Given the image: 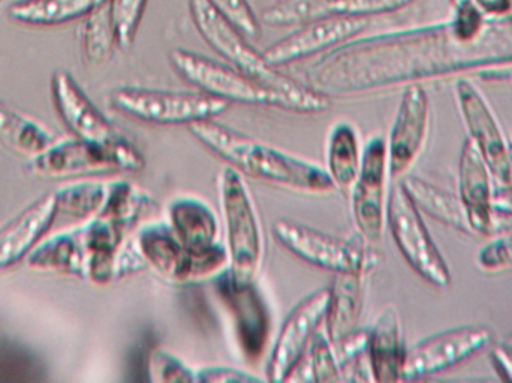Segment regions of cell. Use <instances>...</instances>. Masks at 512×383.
<instances>
[{
  "label": "cell",
  "instance_id": "cell-1",
  "mask_svg": "<svg viewBox=\"0 0 512 383\" xmlns=\"http://www.w3.org/2000/svg\"><path fill=\"white\" fill-rule=\"evenodd\" d=\"M512 62V17L462 42L445 26L357 39L310 66L307 86L324 95H358L424 78Z\"/></svg>",
  "mask_w": 512,
  "mask_h": 383
},
{
  "label": "cell",
  "instance_id": "cell-2",
  "mask_svg": "<svg viewBox=\"0 0 512 383\" xmlns=\"http://www.w3.org/2000/svg\"><path fill=\"white\" fill-rule=\"evenodd\" d=\"M189 131L207 150L245 176L292 191L318 195L336 189L321 165L234 131L215 119L194 123L189 126Z\"/></svg>",
  "mask_w": 512,
  "mask_h": 383
},
{
  "label": "cell",
  "instance_id": "cell-3",
  "mask_svg": "<svg viewBox=\"0 0 512 383\" xmlns=\"http://www.w3.org/2000/svg\"><path fill=\"white\" fill-rule=\"evenodd\" d=\"M192 21L200 32L201 38L237 71L249 78L285 96L294 108V113H322L330 107V98L307 84H300L277 71L270 65L248 39L224 15L219 14L209 0H189Z\"/></svg>",
  "mask_w": 512,
  "mask_h": 383
},
{
  "label": "cell",
  "instance_id": "cell-4",
  "mask_svg": "<svg viewBox=\"0 0 512 383\" xmlns=\"http://www.w3.org/2000/svg\"><path fill=\"white\" fill-rule=\"evenodd\" d=\"M219 201L225 226L228 273L237 283H255L265 258V237L254 196L236 168L219 173Z\"/></svg>",
  "mask_w": 512,
  "mask_h": 383
},
{
  "label": "cell",
  "instance_id": "cell-5",
  "mask_svg": "<svg viewBox=\"0 0 512 383\" xmlns=\"http://www.w3.org/2000/svg\"><path fill=\"white\" fill-rule=\"evenodd\" d=\"M132 243L146 267L173 285L201 282L228 268L227 247L222 241L210 249H192L174 234L168 222L147 220L135 231Z\"/></svg>",
  "mask_w": 512,
  "mask_h": 383
},
{
  "label": "cell",
  "instance_id": "cell-6",
  "mask_svg": "<svg viewBox=\"0 0 512 383\" xmlns=\"http://www.w3.org/2000/svg\"><path fill=\"white\" fill-rule=\"evenodd\" d=\"M273 235L286 250L301 261L337 273H361L369 276L378 265V253L358 232L351 238H339L288 219L273 223Z\"/></svg>",
  "mask_w": 512,
  "mask_h": 383
},
{
  "label": "cell",
  "instance_id": "cell-7",
  "mask_svg": "<svg viewBox=\"0 0 512 383\" xmlns=\"http://www.w3.org/2000/svg\"><path fill=\"white\" fill-rule=\"evenodd\" d=\"M146 165L140 150L128 141L119 146L66 141L48 147L30 162V171L41 179L60 180L111 173H137Z\"/></svg>",
  "mask_w": 512,
  "mask_h": 383
},
{
  "label": "cell",
  "instance_id": "cell-8",
  "mask_svg": "<svg viewBox=\"0 0 512 383\" xmlns=\"http://www.w3.org/2000/svg\"><path fill=\"white\" fill-rule=\"evenodd\" d=\"M170 62L183 80L227 104L234 102L254 107H274L294 113L291 102L285 96L261 86L233 66L215 62L183 48L171 51Z\"/></svg>",
  "mask_w": 512,
  "mask_h": 383
},
{
  "label": "cell",
  "instance_id": "cell-9",
  "mask_svg": "<svg viewBox=\"0 0 512 383\" xmlns=\"http://www.w3.org/2000/svg\"><path fill=\"white\" fill-rule=\"evenodd\" d=\"M387 225L397 249L421 279L436 288L451 285L447 261L433 241L420 208L400 182L388 193Z\"/></svg>",
  "mask_w": 512,
  "mask_h": 383
},
{
  "label": "cell",
  "instance_id": "cell-10",
  "mask_svg": "<svg viewBox=\"0 0 512 383\" xmlns=\"http://www.w3.org/2000/svg\"><path fill=\"white\" fill-rule=\"evenodd\" d=\"M111 105L120 113L152 125H194L216 119L228 108L227 102L206 93L120 87L111 93Z\"/></svg>",
  "mask_w": 512,
  "mask_h": 383
},
{
  "label": "cell",
  "instance_id": "cell-11",
  "mask_svg": "<svg viewBox=\"0 0 512 383\" xmlns=\"http://www.w3.org/2000/svg\"><path fill=\"white\" fill-rule=\"evenodd\" d=\"M387 140L372 137L363 147L360 171L351 188L352 217L358 232L370 243H379L387 226Z\"/></svg>",
  "mask_w": 512,
  "mask_h": 383
},
{
  "label": "cell",
  "instance_id": "cell-12",
  "mask_svg": "<svg viewBox=\"0 0 512 383\" xmlns=\"http://www.w3.org/2000/svg\"><path fill=\"white\" fill-rule=\"evenodd\" d=\"M215 289L233 322L240 352L249 363H258L267 351L271 318L255 283H237L228 270L215 277Z\"/></svg>",
  "mask_w": 512,
  "mask_h": 383
},
{
  "label": "cell",
  "instance_id": "cell-13",
  "mask_svg": "<svg viewBox=\"0 0 512 383\" xmlns=\"http://www.w3.org/2000/svg\"><path fill=\"white\" fill-rule=\"evenodd\" d=\"M493 331L486 325H465L442 331L406 352L402 381H417L451 369L490 345Z\"/></svg>",
  "mask_w": 512,
  "mask_h": 383
},
{
  "label": "cell",
  "instance_id": "cell-14",
  "mask_svg": "<svg viewBox=\"0 0 512 383\" xmlns=\"http://www.w3.org/2000/svg\"><path fill=\"white\" fill-rule=\"evenodd\" d=\"M369 21L370 18L354 15H328L307 21L265 50L264 57L276 68L307 59L357 38L366 30Z\"/></svg>",
  "mask_w": 512,
  "mask_h": 383
},
{
  "label": "cell",
  "instance_id": "cell-15",
  "mask_svg": "<svg viewBox=\"0 0 512 383\" xmlns=\"http://www.w3.org/2000/svg\"><path fill=\"white\" fill-rule=\"evenodd\" d=\"M457 104L463 122L483 158L486 159L493 179L502 185L512 183V159L504 131L483 93L468 80L457 81Z\"/></svg>",
  "mask_w": 512,
  "mask_h": 383
},
{
  "label": "cell",
  "instance_id": "cell-16",
  "mask_svg": "<svg viewBox=\"0 0 512 383\" xmlns=\"http://www.w3.org/2000/svg\"><path fill=\"white\" fill-rule=\"evenodd\" d=\"M328 288L307 295L283 321L267 364V381L285 382L295 364L309 348L327 313Z\"/></svg>",
  "mask_w": 512,
  "mask_h": 383
},
{
  "label": "cell",
  "instance_id": "cell-17",
  "mask_svg": "<svg viewBox=\"0 0 512 383\" xmlns=\"http://www.w3.org/2000/svg\"><path fill=\"white\" fill-rule=\"evenodd\" d=\"M430 128V102L420 84H409L397 108L387 140L391 179H400L417 162L426 146Z\"/></svg>",
  "mask_w": 512,
  "mask_h": 383
},
{
  "label": "cell",
  "instance_id": "cell-18",
  "mask_svg": "<svg viewBox=\"0 0 512 383\" xmlns=\"http://www.w3.org/2000/svg\"><path fill=\"white\" fill-rule=\"evenodd\" d=\"M51 93L57 113L80 140L104 146L128 143V138L105 119L68 72L57 71L53 75Z\"/></svg>",
  "mask_w": 512,
  "mask_h": 383
},
{
  "label": "cell",
  "instance_id": "cell-19",
  "mask_svg": "<svg viewBox=\"0 0 512 383\" xmlns=\"http://www.w3.org/2000/svg\"><path fill=\"white\" fill-rule=\"evenodd\" d=\"M459 196L472 234L489 235L495 229L492 171L474 141L466 138L459 159Z\"/></svg>",
  "mask_w": 512,
  "mask_h": 383
},
{
  "label": "cell",
  "instance_id": "cell-20",
  "mask_svg": "<svg viewBox=\"0 0 512 383\" xmlns=\"http://www.w3.org/2000/svg\"><path fill=\"white\" fill-rule=\"evenodd\" d=\"M406 352L402 318L394 306H385L367 337V358L373 381H402Z\"/></svg>",
  "mask_w": 512,
  "mask_h": 383
},
{
  "label": "cell",
  "instance_id": "cell-21",
  "mask_svg": "<svg viewBox=\"0 0 512 383\" xmlns=\"http://www.w3.org/2000/svg\"><path fill=\"white\" fill-rule=\"evenodd\" d=\"M56 216V193H48L8 223L0 231V270L17 264L30 252L53 225Z\"/></svg>",
  "mask_w": 512,
  "mask_h": 383
},
{
  "label": "cell",
  "instance_id": "cell-22",
  "mask_svg": "<svg viewBox=\"0 0 512 383\" xmlns=\"http://www.w3.org/2000/svg\"><path fill=\"white\" fill-rule=\"evenodd\" d=\"M167 222L174 234L192 249L206 250L221 243L218 214L198 196H177L167 207Z\"/></svg>",
  "mask_w": 512,
  "mask_h": 383
},
{
  "label": "cell",
  "instance_id": "cell-23",
  "mask_svg": "<svg viewBox=\"0 0 512 383\" xmlns=\"http://www.w3.org/2000/svg\"><path fill=\"white\" fill-rule=\"evenodd\" d=\"M366 274L337 273L328 288L325 336L331 345L345 339L358 328L363 310L364 282Z\"/></svg>",
  "mask_w": 512,
  "mask_h": 383
},
{
  "label": "cell",
  "instance_id": "cell-24",
  "mask_svg": "<svg viewBox=\"0 0 512 383\" xmlns=\"http://www.w3.org/2000/svg\"><path fill=\"white\" fill-rule=\"evenodd\" d=\"M110 0H18L9 17L27 26L50 27L89 17Z\"/></svg>",
  "mask_w": 512,
  "mask_h": 383
},
{
  "label": "cell",
  "instance_id": "cell-25",
  "mask_svg": "<svg viewBox=\"0 0 512 383\" xmlns=\"http://www.w3.org/2000/svg\"><path fill=\"white\" fill-rule=\"evenodd\" d=\"M363 159V147L357 128L349 122H337L327 143V170L334 188L351 191Z\"/></svg>",
  "mask_w": 512,
  "mask_h": 383
},
{
  "label": "cell",
  "instance_id": "cell-26",
  "mask_svg": "<svg viewBox=\"0 0 512 383\" xmlns=\"http://www.w3.org/2000/svg\"><path fill=\"white\" fill-rule=\"evenodd\" d=\"M400 183L420 211H424L433 219L450 226V228L472 234L465 208H463L459 196L444 191L420 177H406V179L400 180Z\"/></svg>",
  "mask_w": 512,
  "mask_h": 383
},
{
  "label": "cell",
  "instance_id": "cell-27",
  "mask_svg": "<svg viewBox=\"0 0 512 383\" xmlns=\"http://www.w3.org/2000/svg\"><path fill=\"white\" fill-rule=\"evenodd\" d=\"M0 143L18 155L36 158L53 146V137L38 123L0 102Z\"/></svg>",
  "mask_w": 512,
  "mask_h": 383
},
{
  "label": "cell",
  "instance_id": "cell-28",
  "mask_svg": "<svg viewBox=\"0 0 512 383\" xmlns=\"http://www.w3.org/2000/svg\"><path fill=\"white\" fill-rule=\"evenodd\" d=\"M339 363L324 333H316L285 382H340Z\"/></svg>",
  "mask_w": 512,
  "mask_h": 383
},
{
  "label": "cell",
  "instance_id": "cell-29",
  "mask_svg": "<svg viewBox=\"0 0 512 383\" xmlns=\"http://www.w3.org/2000/svg\"><path fill=\"white\" fill-rule=\"evenodd\" d=\"M32 267L63 270L68 273L86 274V253L80 238L63 235L45 243L33 252L30 258Z\"/></svg>",
  "mask_w": 512,
  "mask_h": 383
},
{
  "label": "cell",
  "instance_id": "cell-30",
  "mask_svg": "<svg viewBox=\"0 0 512 383\" xmlns=\"http://www.w3.org/2000/svg\"><path fill=\"white\" fill-rule=\"evenodd\" d=\"M108 195V186L104 183H80L56 193L57 213L74 219H86L101 211Z\"/></svg>",
  "mask_w": 512,
  "mask_h": 383
},
{
  "label": "cell",
  "instance_id": "cell-31",
  "mask_svg": "<svg viewBox=\"0 0 512 383\" xmlns=\"http://www.w3.org/2000/svg\"><path fill=\"white\" fill-rule=\"evenodd\" d=\"M333 0H282L265 9L262 20L271 26L304 24L331 15Z\"/></svg>",
  "mask_w": 512,
  "mask_h": 383
},
{
  "label": "cell",
  "instance_id": "cell-32",
  "mask_svg": "<svg viewBox=\"0 0 512 383\" xmlns=\"http://www.w3.org/2000/svg\"><path fill=\"white\" fill-rule=\"evenodd\" d=\"M114 44H116V35H114L113 21H111L110 5L107 3L89 15L86 38H84L87 59L93 63L105 62L110 57Z\"/></svg>",
  "mask_w": 512,
  "mask_h": 383
},
{
  "label": "cell",
  "instance_id": "cell-33",
  "mask_svg": "<svg viewBox=\"0 0 512 383\" xmlns=\"http://www.w3.org/2000/svg\"><path fill=\"white\" fill-rule=\"evenodd\" d=\"M147 2L149 0H110L108 3L116 44L122 50H129L134 44Z\"/></svg>",
  "mask_w": 512,
  "mask_h": 383
},
{
  "label": "cell",
  "instance_id": "cell-34",
  "mask_svg": "<svg viewBox=\"0 0 512 383\" xmlns=\"http://www.w3.org/2000/svg\"><path fill=\"white\" fill-rule=\"evenodd\" d=\"M150 379L161 383H194L197 382V370L191 369L180 358L155 349L149 361Z\"/></svg>",
  "mask_w": 512,
  "mask_h": 383
},
{
  "label": "cell",
  "instance_id": "cell-35",
  "mask_svg": "<svg viewBox=\"0 0 512 383\" xmlns=\"http://www.w3.org/2000/svg\"><path fill=\"white\" fill-rule=\"evenodd\" d=\"M209 3L246 38H259L261 35V24L249 0H209Z\"/></svg>",
  "mask_w": 512,
  "mask_h": 383
},
{
  "label": "cell",
  "instance_id": "cell-36",
  "mask_svg": "<svg viewBox=\"0 0 512 383\" xmlns=\"http://www.w3.org/2000/svg\"><path fill=\"white\" fill-rule=\"evenodd\" d=\"M477 265L486 274L512 273V234L487 243L478 252Z\"/></svg>",
  "mask_w": 512,
  "mask_h": 383
},
{
  "label": "cell",
  "instance_id": "cell-37",
  "mask_svg": "<svg viewBox=\"0 0 512 383\" xmlns=\"http://www.w3.org/2000/svg\"><path fill=\"white\" fill-rule=\"evenodd\" d=\"M415 0H333L331 15H354L370 18L388 14L411 5Z\"/></svg>",
  "mask_w": 512,
  "mask_h": 383
},
{
  "label": "cell",
  "instance_id": "cell-38",
  "mask_svg": "<svg viewBox=\"0 0 512 383\" xmlns=\"http://www.w3.org/2000/svg\"><path fill=\"white\" fill-rule=\"evenodd\" d=\"M198 383H255L262 382L261 378L251 373L231 367H206L197 370Z\"/></svg>",
  "mask_w": 512,
  "mask_h": 383
},
{
  "label": "cell",
  "instance_id": "cell-39",
  "mask_svg": "<svg viewBox=\"0 0 512 383\" xmlns=\"http://www.w3.org/2000/svg\"><path fill=\"white\" fill-rule=\"evenodd\" d=\"M490 361L493 369L498 373L499 379L512 383V349L510 346L501 343L493 346L490 352Z\"/></svg>",
  "mask_w": 512,
  "mask_h": 383
},
{
  "label": "cell",
  "instance_id": "cell-40",
  "mask_svg": "<svg viewBox=\"0 0 512 383\" xmlns=\"http://www.w3.org/2000/svg\"><path fill=\"white\" fill-rule=\"evenodd\" d=\"M483 14L505 17L512 14V0H472Z\"/></svg>",
  "mask_w": 512,
  "mask_h": 383
},
{
  "label": "cell",
  "instance_id": "cell-41",
  "mask_svg": "<svg viewBox=\"0 0 512 383\" xmlns=\"http://www.w3.org/2000/svg\"><path fill=\"white\" fill-rule=\"evenodd\" d=\"M493 205H495L496 213L512 216V183L496 189L495 195H493Z\"/></svg>",
  "mask_w": 512,
  "mask_h": 383
},
{
  "label": "cell",
  "instance_id": "cell-42",
  "mask_svg": "<svg viewBox=\"0 0 512 383\" xmlns=\"http://www.w3.org/2000/svg\"><path fill=\"white\" fill-rule=\"evenodd\" d=\"M504 343L505 345L510 346V348L512 349V334L511 336H508L507 339L504 340Z\"/></svg>",
  "mask_w": 512,
  "mask_h": 383
},
{
  "label": "cell",
  "instance_id": "cell-43",
  "mask_svg": "<svg viewBox=\"0 0 512 383\" xmlns=\"http://www.w3.org/2000/svg\"><path fill=\"white\" fill-rule=\"evenodd\" d=\"M451 2H453L454 5H459V3L462 2V0H451Z\"/></svg>",
  "mask_w": 512,
  "mask_h": 383
}]
</instances>
